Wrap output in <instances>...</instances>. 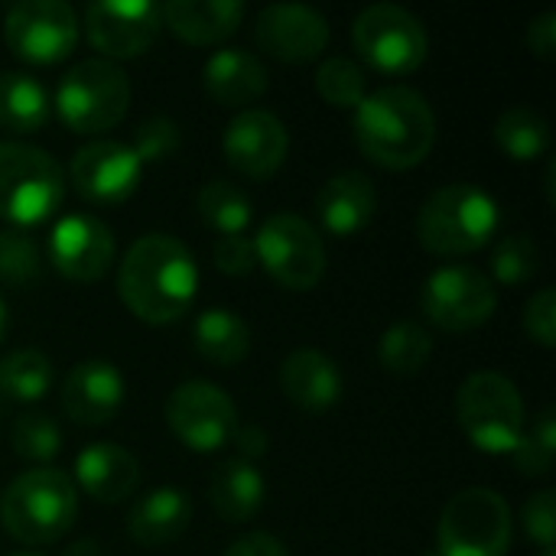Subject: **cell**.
I'll list each match as a JSON object with an SVG mask.
<instances>
[{
	"mask_svg": "<svg viewBox=\"0 0 556 556\" xmlns=\"http://www.w3.org/2000/svg\"><path fill=\"white\" fill-rule=\"evenodd\" d=\"M511 456H515V469L521 476H531V479L551 476L556 456V420L551 407L541 410L538 420L531 424V430L521 433V440L511 450Z\"/></svg>",
	"mask_w": 556,
	"mask_h": 556,
	"instance_id": "36",
	"label": "cell"
},
{
	"mask_svg": "<svg viewBox=\"0 0 556 556\" xmlns=\"http://www.w3.org/2000/svg\"><path fill=\"white\" fill-rule=\"evenodd\" d=\"M52 381H55L52 362L36 349H20L0 362V391L10 401L33 404L49 394Z\"/></svg>",
	"mask_w": 556,
	"mask_h": 556,
	"instance_id": "32",
	"label": "cell"
},
{
	"mask_svg": "<svg viewBox=\"0 0 556 556\" xmlns=\"http://www.w3.org/2000/svg\"><path fill=\"white\" fill-rule=\"evenodd\" d=\"M251 241L257 264L287 290H313L326 274V248L319 231L293 212L270 215Z\"/></svg>",
	"mask_w": 556,
	"mask_h": 556,
	"instance_id": "9",
	"label": "cell"
},
{
	"mask_svg": "<svg viewBox=\"0 0 556 556\" xmlns=\"http://www.w3.org/2000/svg\"><path fill=\"white\" fill-rule=\"evenodd\" d=\"M78 489L59 469H29L0 492V521L10 538L26 547L52 544L75 525Z\"/></svg>",
	"mask_w": 556,
	"mask_h": 556,
	"instance_id": "3",
	"label": "cell"
},
{
	"mask_svg": "<svg viewBox=\"0 0 556 556\" xmlns=\"http://www.w3.org/2000/svg\"><path fill=\"white\" fill-rule=\"evenodd\" d=\"M244 20L238 0H173L163 7V23L192 46H215L228 39Z\"/></svg>",
	"mask_w": 556,
	"mask_h": 556,
	"instance_id": "24",
	"label": "cell"
},
{
	"mask_svg": "<svg viewBox=\"0 0 556 556\" xmlns=\"http://www.w3.org/2000/svg\"><path fill=\"white\" fill-rule=\"evenodd\" d=\"M225 160L248 179H267L274 176L290 150V134L283 121L270 111L251 108L241 111L222 137Z\"/></svg>",
	"mask_w": 556,
	"mask_h": 556,
	"instance_id": "18",
	"label": "cell"
},
{
	"mask_svg": "<svg viewBox=\"0 0 556 556\" xmlns=\"http://www.w3.org/2000/svg\"><path fill=\"white\" fill-rule=\"evenodd\" d=\"M225 556H290L287 554V547H283V541H277L274 534H244V538H238Z\"/></svg>",
	"mask_w": 556,
	"mask_h": 556,
	"instance_id": "44",
	"label": "cell"
},
{
	"mask_svg": "<svg viewBox=\"0 0 556 556\" xmlns=\"http://www.w3.org/2000/svg\"><path fill=\"white\" fill-rule=\"evenodd\" d=\"M65 199L62 166L39 147L0 143V218L10 228H29L55 215Z\"/></svg>",
	"mask_w": 556,
	"mask_h": 556,
	"instance_id": "6",
	"label": "cell"
},
{
	"mask_svg": "<svg viewBox=\"0 0 556 556\" xmlns=\"http://www.w3.org/2000/svg\"><path fill=\"white\" fill-rule=\"evenodd\" d=\"M538 556H556V551H554V547H547V551H541Z\"/></svg>",
	"mask_w": 556,
	"mask_h": 556,
	"instance_id": "47",
	"label": "cell"
},
{
	"mask_svg": "<svg viewBox=\"0 0 556 556\" xmlns=\"http://www.w3.org/2000/svg\"><path fill=\"white\" fill-rule=\"evenodd\" d=\"M49 121V94L26 72L0 75V130L33 134Z\"/></svg>",
	"mask_w": 556,
	"mask_h": 556,
	"instance_id": "28",
	"label": "cell"
},
{
	"mask_svg": "<svg viewBox=\"0 0 556 556\" xmlns=\"http://www.w3.org/2000/svg\"><path fill=\"white\" fill-rule=\"evenodd\" d=\"M166 424L186 450L215 453L231 443L238 410L218 384L186 381L166 397Z\"/></svg>",
	"mask_w": 556,
	"mask_h": 556,
	"instance_id": "13",
	"label": "cell"
},
{
	"mask_svg": "<svg viewBox=\"0 0 556 556\" xmlns=\"http://www.w3.org/2000/svg\"><path fill=\"white\" fill-rule=\"evenodd\" d=\"M179 147V130L169 117H150L137 127V137L130 143V150L137 153L140 163H153V160H166L173 156Z\"/></svg>",
	"mask_w": 556,
	"mask_h": 556,
	"instance_id": "38",
	"label": "cell"
},
{
	"mask_svg": "<svg viewBox=\"0 0 556 556\" xmlns=\"http://www.w3.org/2000/svg\"><path fill=\"white\" fill-rule=\"evenodd\" d=\"M538 267H541L538 241L531 235H508L498 241V248L492 254V274H495L492 283L521 287L538 274Z\"/></svg>",
	"mask_w": 556,
	"mask_h": 556,
	"instance_id": "37",
	"label": "cell"
},
{
	"mask_svg": "<svg viewBox=\"0 0 556 556\" xmlns=\"http://www.w3.org/2000/svg\"><path fill=\"white\" fill-rule=\"evenodd\" d=\"M316 91L323 101H329L332 108H345L355 111L365 94H368V78L365 68L345 55H329L323 59V65L316 68Z\"/></svg>",
	"mask_w": 556,
	"mask_h": 556,
	"instance_id": "33",
	"label": "cell"
},
{
	"mask_svg": "<svg viewBox=\"0 0 556 556\" xmlns=\"http://www.w3.org/2000/svg\"><path fill=\"white\" fill-rule=\"evenodd\" d=\"M10 556H39V554H10Z\"/></svg>",
	"mask_w": 556,
	"mask_h": 556,
	"instance_id": "48",
	"label": "cell"
},
{
	"mask_svg": "<svg viewBox=\"0 0 556 556\" xmlns=\"http://www.w3.org/2000/svg\"><path fill=\"white\" fill-rule=\"evenodd\" d=\"M163 29V7L150 0H101L85 10L88 42L108 62L143 55Z\"/></svg>",
	"mask_w": 556,
	"mask_h": 556,
	"instance_id": "14",
	"label": "cell"
},
{
	"mask_svg": "<svg viewBox=\"0 0 556 556\" xmlns=\"http://www.w3.org/2000/svg\"><path fill=\"white\" fill-rule=\"evenodd\" d=\"M424 313L433 326L446 332H469L492 319L498 306V290L489 274L469 264H450L427 277Z\"/></svg>",
	"mask_w": 556,
	"mask_h": 556,
	"instance_id": "11",
	"label": "cell"
},
{
	"mask_svg": "<svg viewBox=\"0 0 556 556\" xmlns=\"http://www.w3.org/2000/svg\"><path fill=\"white\" fill-rule=\"evenodd\" d=\"M440 556H505L511 547V511L492 489L453 495L437 528Z\"/></svg>",
	"mask_w": 556,
	"mask_h": 556,
	"instance_id": "8",
	"label": "cell"
},
{
	"mask_svg": "<svg viewBox=\"0 0 556 556\" xmlns=\"http://www.w3.org/2000/svg\"><path fill=\"white\" fill-rule=\"evenodd\" d=\"M192 342L205 362L218 368H235L251 352V329L238 313L215 306V309L199 313L192 326Z\"/></svg>",
	"mask_w": 556,
	"mask_h": 556,
	"instance_id": "27",
	"label": "cell"
},
{
	"mask_svg": "<svg viewBox=\"0 0 556 556\" xmlns=\"http://www.w3.org/2000/svg\"><path fill=\"white\" fill-rule=\"evenodd\" d=\"M231 443H235V450H238V456H241L244 463H254V459L267 456V450H270V437H267L261 427H254V424L235 427Z\"/></svg>",
	"mask_w": 556,
	"mask_h": 556,
	"instance_id": "43",
	"label": "cell"
},
{
	"mask_svg": "<svg viewBox=\"0 0 556 556\" xmlns=\"http://www.w3.org/2000/svg\"><path fill=\"white\" fill-rule=\"evenodd\" d=\"M124 306L150 323L166 326L189 313L199 293V267L192 254L169 235H147L130 244L117 270Z\"/></svg>",
	"mask_w": 556,
	"mask_h": 556,
	"instance_id": "1",
	"label": "cell"
},
{
	"mask_svg": "<svg viewBox=\"0 0 556 556\" xmlns=\"http://www.w3.org/2000/svg\"><path fill=\"white\" fill-rule=\"evenodd\" d=\"M124 404V378L114 365L91 358L78 362L62 381V410L81 427H101L117 417Z\"/></svg>",
	"mask_w": 556,
	"mask_h": 556,
	"instance_id": "19",
	"label": "cell"
},
{
	"mask_svg": "<svg viewBox=\"0 0 556 556\" xmlns=\"http://www.w3.org/2000/svg\"><path fill=\"white\" fill-rule=\"evenodd\" d=\"M212 254H215V267L228 277H244L257 267L254 241L248 235H222L215 241Z\"/></svg>",
	"mask_w": 556,
	"mask_h": 556,
	"instance_id": "41",
	"label": "cell"
},
{
	"mask_svg": "<svg viewBox=\"0 0 556 556\" xmlns=\"http://www.w3.org/2000/svg\"><path fill=\"white\" fill-rule=\"evenodd\" d=\"M7 329H10V316H7V303L0 296V342L7 339Z\"/></svg>",
	"mask_w": 556,
	"mask_h": 556,
	"instance_id": "46",
	"label": "cell"
},
{
	"mask_svg": "<svg viewBox=\"0 0 556 556\" xmlns=\"http://www.w3.org/2000/svg\"><path fill=\"white\" fill-rule=\"evenodd\" d=\"M525 521V534L541 547H554L556 541V492L554 489H541L538 495H531V502L521 511Z\"/></svg>",
	"mask_w": 556,
	"mask_h": 556,
	"instance_id": "39",
	"label": "cell"
},
{
	"mask_svg": "<svg viewBox=\"0 0 556 556\" xmlns=\"http://www.w3.org/2000/svg\"><path fill=\"white\" fill-rule=\"evenodd\" d=\"M498 231V202L469 182H453L437 189L420 215H417V238L430 254L440 257H463L492 241Z\"/></svg>",
	"mask_w": 556,
	"mask_h": 556,
	"instance_id": "4",
	"label": "cell"
},
{
	"mask_svg": "<svg viewBox=\"0 0 556 556\" xmlns=\"http://www.w3.org/2000/svg\"><path fill=\"white\" fill-rule=\"evenodd\" d=\"M257 46L287 65L313 62L329 46V20L306 3H270L254 23Z\"/></svg>",
	"mask_w": 556,
	"mask_h": 556,
	"instance_id": "17",
	"label": "cell"
},
{
	"mask_svg": "<svg viewBox=\"0 0 556 556\" xmlns=\"http://www.w3.org/2000/svg\"><path fill=\"white\" fill-rule=\"evenodd\" d=\"M205 91L212 101H218L222 108H244L251 101H257L267 91V68L254 52L244 49H218L202 72Z\"/></svg>",
	"mask_w": 556,
	"mask_h": 556,
	"instance_id": "23",
	"label": "cell"
},
{
	"mask_svg": "<svg viewBox=\"0 0 556 556\" xmlns=\"http://www.w3.org/2000/svg\"><path fill=\"white\" fill-rule=\"evenodd\" d=\"M525 332L541 345L554 349L556 345V293L554 287L538 290L528 306H525Z\"/></svg>",
	"mask_w": 556,
	"mask_h": 556,
	"instance_id": "40",
	"label": "cell"
},
{
	"mask_svg": "<svg viewBox=\"0 0 556 556\" xmlns=\"http://www.w3.org/2000/svg\"><path fill=\"white\" fill-rule=\"evenodd\" d=\"M424 556H440V554H437V551H433V554H424Z\"/></svg>",
	"mask_w": 556,
	"mask_h": 556,
	"instance_id": "49",
	"label": "cell"
},
{
	"mask_svg": "<svg viewBox=\"0 0 556 556\" xmlns=\"http://www.w3.org/2000/svg\"><path fill=\"white\" fill-rule=\"evenodd\" d=\"M280 388L287 401L306 414H323L342 397V371L316 349L290 352L280 365Z\"/></svg>",
	"mask_w": 556,
	"mask_h": 556,
	"instance_id": "21",
	"label": "cell"
},
{
	"mask_svg": "<svg viewBox=\"0 0 556 556\" xmlns=\"http://www.w3.org/2000/svg\"><path fill=\"white\" fill-rule=\"evenodd\" d=\"M68 176L75 192L94 205H117L134 195L143 176V163L130 150V143L117 140H91L88 147L75 150L68 163Z\"/></svg>",
	"mask_w": 556,
	"mask_h": 556,
	"instance_id": "15",
	"label": "cell"
},
{
	"mask_svg": "<svg viewBox=\"0 0 556 556\" xmlns=\"http://www.w3.org/2000/svg\"><path fill=\"white\" fill-rule=\"evenodd\" d=\"M130 108V81L117 62L81 59L55 88V114L72 134H101L124 121Z\"/></svg>",
	"mask_w": 556,
	"mask_h": 556,
	"instance_id": "5",
	"label": "cell"
},
{
	"mask_svg": "<svg viewBox=\"0 0 556 556\" xmlns=\"http://www.w3.org/2000/svg\"><path fill=\"white\" fill-rule=\"evenodd\" d=\"M375 212H378V189L358 169L336 173L316 192L319 225L336 238H355L358 231L371 225Z\"/></svg>",
	"mask_w": 556,
	"mask_h": 556,
	"instance_id": "20",
	"label": "cell"
},
{
	"mask_svg": "<svg viewBox=\"0 0 556 556\" xmlns=\"http://www.w3.org/2000/svg\"><path fill=\"white\" fill-rule=\"evenodd\" d=\"M195 212L202 222L222 235H244L251 225V199L241 186L228 179H208L195 195Z\"/></svg>",
	"mask_w": 556,
	"mask_h": 556,
	"instance_id": "30",
	"label": "cell"
},
{
	"mask_svg": "<svg viewBox=\"0 0 556 556\" xmlns=\"http://www.w3.org/2000/svg\"><path fill=\"white\" fill-rule=\"evenodd\" d=\"M352 39L358 55L384 75H407L420 68L430 49L424 23L397 3H375L362 10L352 23Z\"/></svg>",
	"mask_w": 556,
	"mask_h": 556,
	"instance_id": "10",
	"label": "cell"
},
{
	"mask_svg": "<svg viewBox=\"0 0 556 556\" xmlns=\"http://www.w3.org/2000/svg\"><path fill=\"white\" fill-rule=\"evenodd\" d=\"M433 355V339L424 326L417 323H394L381 342H378V362L384 371L397 375V378H410L420 375L427 368Z\"/></svg>",
	"mask_w": 556,
	"mask_h": 556,
	"instance_id": "31",
	"label": "cell"
},
{
	"mask_svg": "<svg viewBox=\"0 0 556 556\" xmlns=\"http://www.w3.org/2000/svg\"><path fill=\"white\" fill-rule=\"evenodd\" d=\"M495 140H498V147L511 160L531 163V160L547 153V147H551V124L544 121L541 111H534L528 104H515V108H508L495 121Z\"/></svg>",
	"mask_w": 556,
	"mask_h": 556,
	"instance_id": "29",
	"label": "cell"
},
{
	"mask_svg": "<svg viewBox=\"0 0 556 556\" xmlns=\"http://www.w3.org/2000/svg\"><path fill=\"white\" fill-rule=\"evenodd\" d=\"M46 254L65 280L94 283L114 261V235L94 215H65L52 225Z\"/></svg>",
	"mask_w": 556,
	"mask_h": 556,
	"instance_id": "16",
	"label": "cell"
},
{
	"mask_svg": "<svg viewBox=\"0 0 556 556\" xmlns=\"http://www.w3.org/2000/svg\"><path fill=\"white\" fill-rule=\"evenodd\" d=\"M456 417L469 443L482 453H511L525 433V401L498 371H476L456 391Z\"/></svg>",
	"mask_w": 556,
	"mask_h": 556,
	"instance_id": "7",
	"label": "cell"
},
{
	"mask_svg": "<svg viewBox=\"0 0 556 556\" xmlns=\"http://www.w3.org/2000/svg\"><path fill=\"white\" fill-rule=\"evenodd\" d=\"M10 446L13 453L23 459V463H52L62 450V433L55 427V420L42 410H29V414H20L13 420V430H10Z\"/></svg>",
	"mask_w": 556,
	"mask_h": 556,
	"instance_id": "35",
	"label": "cell"
},
{
	"mask_svg": "<svg viewBox=\"0 0 556 556\" xmlns=\"http://www.w3.org/2000/svg\"><path fill=\"white\" fill-rule=\"evenodd\" d=\"M352 127L358 150L384 169H410L424 163L437 140L430 101L407 85L365 94V101L355 108Z\"/></svg>",
	"mask_w": 556,
	"mask_h": 556,
	"instance_id": "2",
	"label": "cell"
},
{
	"mask_svg": "<svg viewBox=\"0 0 556 556\" xmlns=\"http://www.w3.org/2000/svg\"><path fill=\"white\" fill-rule=\"evenodd\" d=\"M75 482L88 498L101 505H117L134 495L140 482V466L124 446L91 443L75 459Z\"/></svg>",
	"mask_w": 556,
	"mask_h": 556,
	"instance_id": "22",
	"label": "cell"
},
{
	"mask_svg": "<svg viewBox=\"0 0 556 556\" xmlns=\"http://www.w3.org/2000/svg\"><path fill=\"white\" fill-rule=\"evenodd\" d=\"M192 521V505L182 489H153L147 492L127 518V531L140 547H163L176 541Z\"/></svg>",
	"mask_w": 556,
	"mask_h": 556,
	"instance_id": "25",
	"label": "cell"
},
{
	"mask_svg": "<svg viewBox=\"0 0 556 556\" xmlns=\"http://www.w3.org/2000/svg\"><path fill=\"white\" fill-rule=\"evenodd\" d=\"M42 257L39 244L23 228H3L0 231V283L10 290H26L39 280Z\"/></svg>",
	"mask_w": 556,
	"mask_h": 556,
	"instance_id": "34",
	"label": "cell"
},
{
	"mask_svg": "<svg viewBox=\"0 0 556 556\" xmlns=\"http://www.w3.org/2000/svg\"><path fill=\"white\" fill-rule=\"evenodd\" d=\"M78 16L62 0H23L3 20L10 52L29 65H55L78 46Z\"/></svg>",
	"mask_w": 556,
	"mask_h": 556,
	"instance_id": "12",
	"label": "cell"
},
{
	"mask_svg": "<svg viewBox=\"0 0 556 556\" xmlns=\"http://www.w3.org/2000/svg\"><path fill=\"white\" fill-rule=\"evenodd\" d=\"M528 49L538 55V59H544V62H551L556 55V13H541L538 20H531V26H528Z\"/></svg>",
	"mask_w": 556,
	"mask_h": 556,
	"instance_id": "42",
	"label": "cell"
},
{
	"mask_svg": "<svg viewBox=\"0 0 556 556\" xmlns=\"http://www.w3.org/2000/svg\"><path fill=\"white\" fill-rule=\"evenodd\" d=\"M62 556H101V547H98V541H78V544L65 547Z\"/></svg>",
	"mask_w": 556,
	"mask_h": 556,
	"instance_id": "45",
	"label": "cell"
},
{
	"mask_svg": "<svg viewBox=\"0 0 556 556\" xmlns=\"http://www.w3.org/2000/svg\"><path fill=\"white\" fill-rule=\"evenodd\" d=\"M208 495H212V508L218 511L222 521L241 525V521H251L261 511L267 485H264V476L257 472L254 463L228 459V463H222L215 469Z\"/></svg>",
	"mask_w": 556,
	"mask_h": 556,
	"instance_id": "26",
	"label": "cell"
}]
</instances>
